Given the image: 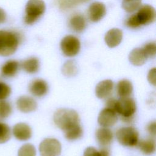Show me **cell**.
I'll return each mask as SVG.
<instances>
[{"label":"cell","mask_w":156,"mask_h":156,"mask_svg":"<svg viewBox=\"0 0 156 156\" xmlns=\"http://www.w3.org/2000/svg\"><path fill=\"white\" fill-rule=\"evenodd\" d=\"M65 137L69 141H74L79 139L83 134L82 128L80 124L64 132Z\"/></svg>","instance_id":"obj_23"},{"label":"cell","mask_w":156,"mask_h":156,"mask_svg":"<svg viewBox=\"0 0 156 156\" xmlns=\"http://www.w3.org/2000/svg\"><path fill=\"white\" fill-rule=\"evenodd\" d=\"M122 39V32L118 28L110 29L105 35L104 40L107 45L111 48L118 46Z\"/></svg>","instance_id":"obj_16"},{"label":"cell","mask_w":156,"mask_h":156,"mask_svg":"<svg viewBox=\"0 0 156 156\" xmlns=\"http://www.w3.org/2000/svg\"><path fill=\"white\" fill-rule=\"evenodd\" d=\"M21 37L19 33L7 30H0V55L6 57L16 51Z\"/></svg>","instance_id":"obj_3"},{"label":"cell","mask_w":156,"mask_h":156,"mask_svg":"<svg viewBox=\"0 0 156 156\" xmlns=\"http://www.w3.org/2000/svg\"><path fill=\"white\" fill-rule=\"evenodd\" d=\"M11 93V88L7 83L0 82V100H5L9 97Z\"/></svg>","instance_id":"obj_31"},{"label":"cell","mask_w":156,"mask_h":156,"mask_svg":"<svg viewBox=\"0 0 156 156\" xmlns=\"http://www.w3.org/2000/svg\"><path fill=\"white\" fill-rule=\"evenodd\" d=\"M46 9L43 0H28L25 7L24 23L31 25L37 21L44 14Z\"/></svg>","instance_id":"obj_5"},{"label":"cell","mask_w":156,"mask_h":156,"mask_svg":"<svg viewBox=\"0 0 156 156\" xmlns=\"http://www.w3.org/2000/svg\"><path fill=\"white\" fill-rule=\"evenodd\" d=\"M147 80L149 82L154 86L156 85V69L153 68L151 69L147 74Z\"/></svg>","instance_id":"obj_33"},{"label":"cell","mask_w":156,"mask_h":156,"mask_svg":"<svg viewBox=\"0 0 156 156\" xmlns=\"http://www.w3.org/2000/svg\"><path fill=\"white\" fill-rule=\"evenodd\" d=\"M136 110V103L130 97L120 98L116 100L114 107V110L119 115L121 121L127 124H130L133 121Z\"/></svg>","instance_id":"obj_4"},{"label":"cell","mask_w":156,"mask_h":156,"mask_svg":"<svg viewBox=\"0 0 156 156\" xmlns=\"http://www.w3.org/2000/svg\"><path fill=\"white\" fill-rule=\"evenodd\" d=\"M62 151L60 141L54 138L44 139L39 145L41 156H58Z\"/></svg>","instance_id":"obj_8"},{"label":"cell","mask_w":156,"mask_h":156,"mask_svg":"<svg viewBox=\"0 0 156 156\" xmlns=\"http://www.w3.org/2000/svg\"><path fill=\"white\" fill-rule=\"evenodd\" d=\"M62 53L66 57H72L76 55L80 49V42L78 38L73 35H66L60 42Z\"/></svg>","instance_id":"obj_7"},{"label":"cell","mask_w":156,"mask_h":156,"mask_svg":"<svg viewBox=\"0 0 156 156\" xmlns=\"http://www.w3.org/2000/svg\"><path fill=\"white\" fill-rule=\"evenodd\" d=\"M88 11L90 21L96 23L104 17L106 14V7L102 2H94L90 4Z\"/></svg>","instance_id":"obj_11"},{"label":"cell","mask_w":156,"mask_h":156,"mask_svg":"<svg viewBox=\"0 0 156 156\" xmlns=\"http://www.w3.org/2000/svg\"><path fill=\"white\" fill-rule=\"evenodd\" d=\"M88 0H58L59 6L62 10L71 9L79 4L84 3Z\"/></svg>","instance_id":"obj_26"},{"label":"cell","mask_w":156,"mask_h":156,"mask_svg":"<svg viewBox=\"0 0 156 156\" xmlns=\"http://www.w3.org/2000/svg\"><path fill=\"white\" fill-rule=\"evenodd\" d=\"M137 146L141 152L145 155H151L155 151V142L151 137L138 141Z\"/></svg>","instance_id":"obj_21"},{"label":"cell","mask_w":156,"mask_h":156,"mask_svg":"<svg viewBox=\"0 0 156 156\" xmlns=\"http://www.w3.org/2000/svg\"><path fill=\"white\" fill-rule=\"evenodd\" d=\"M147 58H154L156 54V44L154 41L149 42L146 44L142 48Z\"/></svg>","instance_id":"obj_30"},{"label":"cell","mask_w":156,"mask_h":156,"mask_svg":"<svg viewBox=\"0 0 156 156\" xmlns=\"http://www.w3.org/2000/svg\"><path fill=\"white\" fill-rule=\"evenodd\" d=\"M11 129L5 123L0 122V144L9 141L11 137Z\"/></svg>","instance_id":"obj_27"},{"label":"cell","mask_w":156,"mask_h":156,"mask_svg":"<svg viewBox=\"0 0 156 156\" xmlns=\"http://www.w3.org/2000/svg\"><path fill=\"white\" fill-rule=\"evenodd\" d=\"M62 73L66 77H73L77 74L78 69L76 62L73 60L66 61L62 66Z\"/></svg>","instance_id":"obj_24"},{"label":"cell","mask_w":156,"mask_h":156,"mask_svg":"<svg viewBox=\"0 0 156 156\" xmlns=\"http://www.w3.org/2000/svg\"><path fill=\"white\" fill-rule=\"evenodd\" d=\"M141 4V0H123L122 7L126 12L131 13L138 9Z\"/></svg>","instance_id":"obj_25"},{"label":"cell","mask_w":156,"mask_h":156,"mask_svg":"<svg viewBox=\"0 0 156 156\" xmlns=\"http://www.w3.org/2000/svg\"><path fill=\"white\" fill-rule=\"evenodd\" d=\"M21 67L26 73L34 74L37 73L40 68V61L37 57H31L22 62Z\"/></svg>","instance_id":"obj_22"},{"label":"cell","mask_w":156,"mask_h":156,"mask_svg":"<svg viewBox=\"0 0 156 156\" xmlns=\"http://www.w3.org/2000/svg\"><path fill=\"white\" fill-rule=\"evenodd\" d=\"M36 149L34 145L26 143L20 147L18 152V156H35Z\"/></svg>","instance_id":"obj_28"},{"label":"cell","mask_w":156,"mask_h":156,"mask_svg":"<svg viewBox=\"0 0 156 156\" xmlns=\"http://www.w3.org/2000/svg\"><path fill=\"white\" fill-rule=\"evenodd\" d=\"M116 137L121 145L127 147L137 146L139 141L138 132L132 126L119 128L116 132Z\"/></svg>","instance_id":"obj_6"},{"label":"cell","mask_w":156,"mask_h":156,"mask_svg":"<svg viewBox=\"0 0 156 156\" xmlns=\"http://www.w3.org/2000/svg\"><path fill=\"white\" fill-rule=\"evenodd\" d=\"M95 136L98 143L101 147H107L112 143L113 139V132L108 127L99 128L96 131Z\"/></svg>","instance_id":"obj_14"},{"label":"cell","mask_w":156,"mask_h":156,"mask_svg":"<svg viewBox=\"0 0 156 156\" xmlns=\"http://www.w3.org/2000/svg\"><path fill=\"white\" fill-rule=\"evenodd\" d=\"M147 132L152 136H155L156 133V122L155 121L150 122L146 127Z\"/></svg>","instance_id":"obj_34"},{"label":"cell","mask_w":156,"mask_h":156,"mask_svg":"<svg viewBox=\"0 0 156 156\" xmlns=\"http://www.w3.org/2000/svg\"><path fill=\"white\" fill-rule=\"evenodd\" d=\"M20 68V63L15 60H9L1 67L2 74L5 77L15 76Z\"/></svg>","instance_id":"obj_20"},{"label":"cell","mask_w":156,"mask_h":156,"mask_svg":"<svg viewBox=\"0 0 156 156\" xmlns=\"http://www.w3.org/2000/svg\"><path fill=\"white\" fill-rule=\"evenodd\" d=\"M12 133L15 138L20 141H27L32 136L30 127L24 122L16 124L12 129Z\"/></svg>","instance_id":"obj_12"},{"label":"cell","mask_w":156,"mask_h":156,"mask_svg":"<svg viewBox=\"0 0 156 156\" xmlns=\"http://www.w3.org/2000/svg\"><path fill=\"white\" fill-rule=\"evenodd\" d=\"M68 25L72 30L80 33L83 31L86 27V20L82 14L75 13L69 19Z\"/></svg>","instance_id":"obj_17"},{"label":"cell","mask_w":156,"mask_h":156,"mask_svg":"<svg viewBox=\"0 0 156 156\" xmlns=\"http://www.w3.org/2000/svg\"><path fill=\"white\" fill-rule=\"evenodd\" d=\"M147 57L142 48H135L129 54V60L135 66L143 65L147 60Z\"/></svg>","instance_id":"obj_19"},{"label":"cell","mask_w":156,"mask_h":156,"mask_svg":"<svg viewBox=\"0 0 156 156\" xmlns=\"http://www.w3.org/2000/svg\"><path fill=\"white\" fill-rule=\"evenodd\" d=\"M114 83L110 79H105L99 82L96 86L95 93L99 99H105L112 94Z\"/></svg>","instance_id":"obj_15"},{"label":"cell","mask_w":156,"mask_h":156,"mask_svg":"<svg viewBox=\"0 0 156 156\" xmlns=\"http://www.w3.org/2000/svg\"><path fill=\"white\" fill-rule=\"evenodd\" d=\"M155 20V9L149 4H145L140 7L136 13L127 19L126 25L129 28L136 29L152 23Z\"/></svg>","instance_id":"obj_1"},{"label":"cell","mask_w":156,"mask_h":156,"mask_svg":"<svg viewBox=\"0 0 156 156\" xmlns=\"http://www.w3.org/2000/svg\"><path fill=\"white\" fill-rule=\"evenodd\" d=\"M12 112V107L9 102L5 100H0V119L9 117Z\"/></svg>","instance_id":"obj_29"},{"label":"cell","mask_w":156,"mask_h":156,"mask_svg":"<svg viewBox=\"0 0 156 156\" xmlns=\"http://www.w3.org/2000/svg\"><path fill=\"white\" fill-rule=\"evenodd\" d=\"M116 100L117 99H116L114 98H108L107 99L106 102H105L106 107L114 110V107H115Z\"/></svg>","instance_id":"obj_35"},{"label":"cell","mask_w":156,"mask_h":156,"mask_svg":"<svg viewBox=\"0 0 156 156\" xmlns=\"http://www.w3.org/2000/svg\"><path fill=\"white\" fill-rule=\"evenodd\" d=\"M16 104L17 108L23 113H29L35 111L37 108V103L35 100L29 96L19 97Z\"/></svg>","instance_id":"obj_13"},{"label":"cell","mask_w":156,"mask_h":156,"mask_svg":"<svg viewBox=\"0 0 156 156\" xmlns=\"http://www.w3.org/2000/svg\"><path fill=\"white\" fill-rule=\"evenodd\" d=\"M83 156H101V154L99 149H97L94 147L90 146L85 149Z\"/></svg>","instance_id":"obj_32"},{"label":"cell","mask_w":156,"mask_h":156,"mask_svg":"<svg viewBox=\"0 0 156 156\" xmlns=\"http://www.w3.org/2000/svg\"><path fill=\"white\" fill-rule=\"evenodd\" d=\"M49 90L48 83L42 79H35L29 85V91L31 94L40 98L45 96Z\"/></svg>","instance_id":"obj_10"},{"label":"cell","mask_w":156,"mask_h":156,"mask_svg":"<svg viewBox=\"0 0 156 156\" xmlns=\"http://www.w3.org/2000/svg\"><path fill=\"white\" fill-rule=\"evenodd\" d=\"M7 20V14L5 10L0 7V25L4 23Z\"/></svg>","instance_id":"obj_36"},{"label":"cell","mask_w":156,"mask_h":156,"mask_svg":"<svg viewBox=\"0 0 156 156\" xmlns=\"http://www.w3.org/2000/svg\"><path fill=\"white\" fill-rule=\"evenodd\" d=\"M55 126L64 132L79 124V114L74 110L69 108H59L53 116Z\"/></svg>","instance_id":"obj_2"},{"label":"cell","mask_w":156,"mask_h":156,"mask_svg":"<svg viewBox=\"0 0 156 156\" xmlns=\"http://www.w3.org/2000/svg\"><path fill=\"white\" fill-rule=\"evenodd\" d=\"M118 121V116L116 112L105 107L99 113L98 121L101 127H110L114 126Z\"/></svg>","instance_id":"obj_9"},{"label":"cell","mask_w":156,"mask_h":156,"mask_svg":"<svg viewBox=\"0 0 156 156\" xmlns=\"http://www.w3.org/2000/svg\"><path fill=\"white\" fill-rule=\"evenodd\" d=\"M116 90L120 98L129 97L133 91L132 83L127 79L120 80L116 84Z\"/></svg>","instance_id":"obj_18"}]
</instances>
